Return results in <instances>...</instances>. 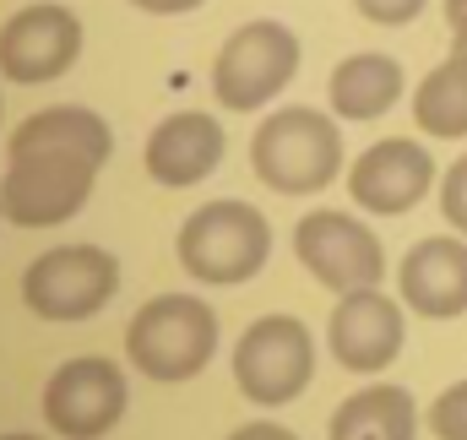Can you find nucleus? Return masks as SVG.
Here are the masks:
<instances>
[{
	"label": "nucleus",
	"instance_id": "nucleus-8",
	"mask_svg": "<svg viewBox=\"0 0 467 440\" xmlns=\"http://www.w3.org/2000/svg\"><path fill=\"white\" fill-rule=\"evenodd\" d=\"M125 419V370L115 359H66L44 386V424L60 440H104Z\"/></svg>",
	"mask_w": 467,
	"mask_h": 440
},
{
	"label": "nucleus",
	"instance_id": "nucleus-12",
	"mask_svg": "<svg viewBox=\"0 0 467 440\" xmlns=\"http://www.w3.org/2000/svg\"><path fill=\"white\" fill-rule=\"evenodd\" d=\"M402 305L386 299L380 288H353L337 299L332 321H327V348L332 359L353 375H380L397 353H402Z\"/></svg>",
	"mask_w": 467,
	"mask_h": 440
},
{
	"label": "nucleus",
	"instance_id": "nucleus-11",
	"mask_svg": "<svg viewBox=\"0 0 467 440\" xmlns=\"http://www.w3.org/2000/svg\"><path fill=\"white\" fill-rule=\"evenodd\" d=\"M435 185V163L419 141L408 136H386L375 147H364V158L348 169V196L375 213V218H402L413 213Z\"/></svg>",
	"mask_w": 467,
	"mask_h": 440
},
{
	"label": "nucleus",
	"instance_id": "nucleus-14",
	"mask_svg": "<svg viewBox=\"0 0 467 440\" xmlns=\"http://www.w3.org/2000/svg\"><path fill=\"white\" fill-rule=\"evenodd\" d=\"M147 174L169 191H185V185H202L218 163H223V125L202 110H180L169 114L152 136H147V152H141Z\"/></svg>",
	"mask_w": 467,
	"mask_h": 440
},
{
	"label": "nucleus",
	"instance_id": "nucleus-6",
	"mask_svg": "<svg viewBox=\"0 0 467 440\" xmlns=\"http://www.w3.org/2000/svg\"><path fill=\"white\" fill-rule=\"evenodd\" d=\"M119 294V261L99 245L44 250L22 272V305L44 321H88Z\"/></svg>",
	"mask_w": 467,
	"mask_h": 440
},
{
	"label": "nucleus",
	"instance_id": "nucleus-9",
	"mask_svg": "<svg viewBox=\"0 0 467 440\" xmlns=\"http://www.w3.org/2000/svg\"><path fill=\"white\" fill-rule=\"evenodd\" d=\"M82 55V22L71 5L38 0L0 22V77L16 88H44L66 77Z\"/></svg>",
	"mask_w": 467,
	"mask_h": 440
},
{
	"label": "nucleus",
	"instance_id": "nucleus-16",
	"mask_svg": "<svg viewBox=\"0 0 467 440\" xmlns=\"http://www.w3.org/2000/svg\"><path fill=\"white\" fill-rule=\"evenodd\" d=\"M327 93H332V110L343 114V120H380V114L402 99V66L391 55H375V49L348 55L332 71V88Z\"/></svg>",
	"mask_w": 467,
	"mask_h": 440
},
{
	"label": "nucleus",
	"instance_id": "nucleus-19",
	"mask_svg": "<svg viewBox=\"0 0 467 440\" xmlns=\"http://www.w3.org/2000/svg\"><path fill=\"white\" fill-rule=\"evenodd\" d=\"M430 430H435L441 440H467V381L435 397V408H430Z\"/></svg>",
	"mask_w": 467,
	"mask_h": 440
},
{
	"label": "nucleus",
	"instance_id": "nucleus-13",
	"mask_svg": "<svg viewBox=\"0 0 467 440\" xmlns=\"http://www.w3.org/2000/svg\"><path fill=\"white\" fill-rule=\"evenodd\" d=\"M402 305L430 321L467 316V245L462 239H419L397 267Z\"/></svg>",
	"mask_w": 467,
	"mask_h": 440
},
{
	"label": "nucleus",
	"instance_id": "nucleus-2",
	"mask_svg": "<svg viewBox=\"0 0 467 440\" xmlns=\"http://www.w3.org/2000/svg\"><path fill=\"white\" fill-rule=\"evenodd\" d=\"M213 353H218V316L191 294H158L125 327V359L158 386L202 375Z\"/></svg>",
	"mask_w": 467,
	"mask_h": 440
},
{
	"label": "nucleus",
	"instance_id": "nucleus-20",
	"mask_svg": "<svg viewBox=\"0 0 467 440\" xmlns=\"http://www.w3.org/2000/svg\"><path fill=\"white\" fill-rule=\"evenodd\" d=\"M441 213L451 218V228L467 234V158H457L446 169V180H441Z\"/></svg>",
	"mask_w": 467,
	"mask_h": 440
},
{
	"label": "nucleus",
	"instance_id": "nucleus-18",
	"mask_svg": "<svg viewBox=\"0 0 467 440\" xmlns=\"http://www.w3.org/2000/svg\"><path fill=\"white\" fill-rule=\"evenodd\" d=\"M413 120L424 136H467V55L451 49V60H441L419 93H413Z\"/></svg>",
	"mask_w": 467,
	"mask_h": 440
},
{
	"label": "nucleus",
	"instance_id": "nucleus-7",
	"mask_svg": "<svg viewBox=\"0 0 467 440\" xmlns=\"http://www.w3.org/2000/svg\"><path fill=\"white\" fill-rule=\"evenodd\" d=\"M310 375H316V337L294 316H261L234 342V386L261 408L294 403L310 386Z\"/></svg>",
	"mask_w": 467,
	"mask_h": 440
},
{
	"label": "nucleus",
	"instance_id": "nucleus-25",
	"mask_svg": "<svg viewBox=\"0 0 467 440\" xmlns=\"http://www.w3.org/2000/svg\"><path fill=\"white\" fill-rule=\"evenodd\" d=\"M451 33H457V38H451V49H457V55H467V22H457Z\"/></svg>",
	"mask_w": 467,
	"mask_h": 440
},
{
	"label": "nucleus",
	"instance_id": "nucleus-5",
	"mask_svg": "<svg viewBox=\"0 0 467 440\" xmlns=\"http://www.w3.org/2000/svg\"><path fill=\"white\" fill-rule=\"evenodd\" d=\"M299 71V38L283 22H244L234 27L213 60V93L234 114L266 110Z\"/></svg>",
	"mask_w": 467,
	"mask_h": 440
},
{
	"label": "nucleus",
	"instance_id": "nucleus-22",
	"mask_svg": "<svg viewBox=\"0 0 467 440\" xmlns=\"http://www.w3.org/2000/svg\"><path fill=\"white\" fill-rule=\"evenodd\" d=\"M229 440H299L294 430H283V424H266V419H255V424H239Z\"/></svg>",
	"mask_w": 467,
	"mask_h": 440
},
{
	"label": "nucleus",
	"instance_id": "nucleus-1",
	"mask_svg": "<svg viewBox=\"0 0 467 440\" xmlns=\"http://www.w3.org/2000/svg\"><path fill=\"white\" fill-rule=\"evenodd\" d=\"M250 169L277 196H316L343 169V131L321 110H277L250 136Z\"/></svg>",
	"mask_w": 467,
	"mask_h": 440
},
{
	"label": "nucleus",
	"instance_id": "nucleus-17",
	"mask_svg": "<svg viewBox=\"0 0 467 440\" xmlns=\"http://www.w3.org/2000/svg\"><path fill=\"white\" fill-rule=\"evenodd\" d=\"M332 440H413L419 414L408 386H364L332 414Z\"/></svg>",
	"mask_w": 467,
	"mask_h": 440
},
{
	"label": "nucleus",
	"instance_id": "nucleus-15",
	"mask_svg": "<svg viewBox=\"0 0 467 440\" xmlns=\"http://www.w3.org/2000/svg\"><path fill=\"white\" fill-rule=\"evenodd\" d=\"M33 147H66V152H82V158L104 163L115 152V131L104 125V114L82 110V104H55V110L27 114L11 131V152H33Z\"/></svg>",
	"mask_w": 467,
	"mask_h": 440
},
{
	"label": "nucleus",
	"instance_id": "nucleus-4",
	"mask_svg": "<svg viewBox=\"0 0 467 440\" xmlns=\"http://www.w3.org/2000/svg\"><path fill=\"white\" fill-rule=\"evenodd\" d=\"M104 163L66 152V147H33V152H11V169L0 180V207L16 228H55V223L77 218L93 196Z\"/></svg>",
	"mask_w": 467,
	"mask_h": 440
},
{
	"label": "nucleus",
	"instance_id": "nucleus-3",
	"mask_svg": "<svg viewBox=\"0 0 467 440\" xmlns=\"http://www.w3.org/2000/svg\"><path fill=\"white\" fill-rule=\"evenodd\" d=\"M174 256L196 283H213V288L250 283L272 256V228L250 202H207L202 213L185 218Z\"/></svg>",
	"mask_w": 467,
	"mask_h": 440
},
{
	"label": "nucleus",
	"instance_id": "nucleus-24",
	"mask_svg": "<svg viewBox=\"0 0 467 440\" xmlns=\"http://www.w3.org/2000/svg\"><path fill=\"white\" fill-rule=\"evenodd\" d=\"M446 22H451V27L467 22V0H446Z\"/></svg>",
	"mask_w": 467,
	"mask_h": 440
},
{
	"label": "nucleus",
	"instance_id": "nucleus-10",
	"mask_svg": "<svg viewBox=\"0 0 467 440\" xmlns=\"http://www.w3.org/2000/svg\"><path fill=\"white\" fill-rule=\"evenodd\" d=\"M294 256L299 267L332 288V294H353V288H380L386 278V250L380 239L348 213H305L294 228Z\"/></svg>",
	"mask_w": 467,
	"mask_h": 440
},
{
	"label": "nucleus",
	"instance_id": "nucleus-27",
	"mask_svg": "<svg viewBox=\"0 0 467 440\" xmlns=\"http://www.w3.org/2000/svg\"><path fill=\"white\" fill-rule=\"evenodd\" d=\"M0 218H5V207H0Z\"/></svg>",
	"mask_w": 467,
	"mask_h": 440
},
{
	"label": "nucleus",
	"instance_id": "nucleus-26",
	"mask_svg": "<svg viewBox=\"0 0 467 440\" xmlns=\"http://www.w3.org/2000/svg\"><path fill=\"white\" fill-rule=\"evenodd\" d=\"M0 440H44V435H0Z\"/></svg>",
	"mask_w": 467,
	"mask_h": 440
},
{
	"label": "nucleus",
	"instance_id": "nucleus-23",
	"mask_svg": "<svg viewBox=\"0 0 467 440\" xmlns=\"http://www.w3.org/2000/svg\"><path fill=\"white\" fill-rule=\"evenodd\" d=\"M136 11H147V16H185V11H196L202 0H130Z\"/></svg>",
	"mask_w": 467,
	"mask_h": 440
},
{
	"label": "nucleus",
	"instance_id": "nucleus-21",
	"mask_svg": "<svg viewBox=\"0 0 467 440\" xmlns=\"http://www.w3.org/2000/svg\"><path fill=\"white\" fill-rule=\"evenodd\" d=\"M353 5H358V16L375 22V27H402V22H413V16L424 11V0H353Z\"/></svg>",
	"mask_w": 467,
	"mask_h": 440
}]
</instances>
